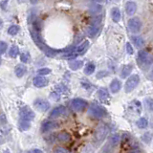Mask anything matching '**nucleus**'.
Instances as JSON below:
<instances>
[{"instance_id": "aec40b11", "label": "nucleus", "mask_w": 153, "mask_h": 153, "mask_svg": "<svg viewBox=\"0 0 153 153\" xmlns=\"http://www.w3.org/2000/svg\"><path fill=\"white\" fill-rule=\"evenodd\" d=\"M99 30H100L99 26L90 25L87 27V29H86V33H87V36L89 37H94L97 36V33H99Z\"/></svg>"}, {"instance_id": "6e6552de", "label": "nucleus", "mask_w": 153, "mask_h": 153, "mask_svg": "<svg viewBox=\"0 0 153 153\" xmlns=\"http://www.w3.org/2000/svg\"><path fill=\"white\" fill-rule=\"evenodd\" d=\"M35 106L37 110H39L41 112H46L48 109L50 108V104L46 100L43 99H37L35 100Z\"/></svg>"}, {"instance_id": "72a5a7b5", "label": "nucleus", "mask_w": 153, "mask_h": 153, "mask_svg": "<svg viewBox=\"0 0 153 153\" xmlns=\"http://www.w3.org/2000/svg\"><path fill=\"white\" fill-rule=\"evenodd\" d=\"M29 59H30V56H29L28 53H22L20 56V60L23 62V63H27Z\"/></svg>"}, {"instance_id": "09e8293b", "label": "nucleus", "mask_w": 153, "mask_h": 153, "mask_svg": "<svg viewBox=\"0 0 153 153\" xmlns=\"http://www.w3.org/2000/svg\"><path fill=\"white\" fill-rule=\"evenodd\" d=\"M0 64H1V59H0Z\"/></svg>"}, {"instance_id": "de8ad7c7", "label": "nucleus", "mask_w": 153, "mask_h": 153, "mask_svg": "<svg viewBox=\"0 0 153 153\" xmlns=\"http://www.w3.org/2000/svg\"><path fill=\"white\" fill-rule=\"evenodd\" d=\"M1 140H2V139H1V137H0V142H1Z\"/></svg>"}, {"instance_id": "393cba45", "label": "nucleus", "mask_w": 153, "mask_h": 153, "mask_svg": "<svg viewBox=\"0 0 153 153\" xmlns=\"http://www.w3.org/2000/svg\"><path fill=\"white\" fill-rule=\"evenodd\" d=\"M136 124H137V126L140 128V129H143V128H146V127H147V126H148V122H147V120H146V118H145V117H142V118H140L137 121V123H136Z\"/></svg>"}, {"instance_id": "4c0bfd02", "label": "nucleus", "mask_w": 153, "mask_h": 153, "mask_svg": "<svg viewBox=\"0 0 153 153\" xmlns=\"http://www.w3.org/2000/svg\"><path fill=\"white\" fill-rule=\"evenodd\" d=\"M50 97H51V99H52L53 100H56V102L59 100V95L57 94V93H56V92H53V93H51Z\"/></svg>"}, {"instance_id": "412c9836", "label": "nucleus", "mask_w": 153, "mask_h": 153, "mask_svg": "<svg viewBox=\"0 0 153 153\" xmlns=\"http://www.w3.org/2000/svg\"><path fill=\"white\" fill-rule=\"evenodd\" d=\"M26 71H27V69H26L25 66L22 65V64H18L16 67V69H14V73H16L17 78H22V76L25 75Z\"/></svg>"}, {"instance_id": "b1692460", "label": "nucleus", "mask_w": 153, "mask_h": 153, "mask_svg": "<svg viewBox=\"0 0 153 153\" xmlns=\"http://www.w3.org/2000/svg\"><path fill=\"white\" fill-rule=\"evenodd\" d=\"M89 10H90V12L92 13H96V14H97V13H99L102 12V6L100 4L94 3L93 5H91V6H90Z\"/></svg>"}, {"instance_id": "ddd939ff", "label": "nucleus", "mask_w": 153, "mask_h": 153, "mask_svg": "<svg viewBox=\"0 0 153 153\" xmlns=\"http://www.w3.org/2000/svg\"><path fill=\"white\" fill-rule=\"evenodd\" d=\"M59 126V123H57L56 121H46L42 123L41 126V131L42 132H47L51 130V129H54L56 127Z\"/></svg>"}, {"instance_id": "20e7f679", "label": "nucleus", "mask_w": 153, "mask_h": 153, "mask_svg": "<svg viewBox=\"0 0 153 153\" xmlns=\"http://www.w3.org/2000/svg\"><path fill=\"white\" fill-rule=\"evenodd\" d=\"M138 62L140 64L150 65L153 63V56L146 50H140L138 53Z\"/></svg>"}, {"instance_id": "37998d69", "label": "nucleus", "mask_w": 153, "mask_h": 153, "mask_svg": "<svg viewBox=\"0 0 153 153\" xmlns=\"http://www.w3.org/2000/svg\"><path fill=\"white\" fill-rule=\"evenodd\" d=\"M32 4H36L38 2V0H30Z\"/></svg>"}, {"instance_id": "a18cd8bd", "label": "nucleus", "mask_w": 153, "mask_h": 153, "mask_svg": "<svg viewBox=\"0 0 153 153\" xmlns=\"http://www.w3.org/2000/svg\"><path fill=\"white\" fill-rule=\"evenodd\" d=\"M111 1H113V2H119L120 0H111Z\"/></svg>"}, {"instance_id": "2f4dec72", "label": "nucleus", "mask_w": 153, "mask_h": 153, "mask_svg": "<svg viewBox=\"0 0 153 153\" xmlns=\"http://www.w3.org/2000/svg\"><path fill=\"white\" fill-rule=\"evenodd\" d=\"M145 102H146V108L149 110V111H153V99H151V98H146L145 100Z\"/></svg>"}, {"instance_id": "473e14b6", "label": "nucleus", "mask_w": 153, "mask_h": 153, "mask_svg": "<svg viewBox=\"0 0 153 153\" xmlns=\"http://www.w3.org/2000/svg\"><path fill=\"white\" fill-rule=\"evenodd\" d=\"M50 73H51V69H49V68H41L37 71V74L39 76H45Z\"/></svg>"}, {"instance_id": "49530a36", "label": "nucleus", "mask_w": 153, "mask_h": 153, "mask_svg": "<svg viewBox=\"0 0 153 153\" xmlns=\"http://www.w3.org/2000/svg\"><path fill=\"white\" fill-rule=\"evenodd\" d=\"M1 26H2V22L0 21V29H1Z\"/></svg>"}, {"instance_id": "bb28decb", "label": "nucleus", "mask_w": 153, "mask_h": 153, "mask_svg": "<svg viewBox=\"0 0 153 153\" xmlns=\"http://www.w3.org/2000/svg\"><path fill=\"white\" fill-rule=\"evenodd\" d=\"M102 16H95L91 18V25L93 26H100V23H102Z\"/></svg>"}, {"instance_id": "f3484780", "label": "nucleus", "mask_w": 153, "mask_h": 153, "mask_svg": "<svg viewBox=\"0 0 153 153\" xmlns=\"http://www.w3.org/2000/svg\"><path fill=\"white\" fill-rule=\"evenodd\" d=\"M133 70V66L131 64H126L123 65L122 71H121V78L122 79H126L127 76L131 74V72Z\"/></svg>"}, {"instance_id": "ea45409f", "label": "nucleus", "mask_w": 153, "mask_h": 153, "mask_svg": "<svg viewBox=\"0 0 153 153\" xmlns=\"http://www.w3.org/2000/svg\"><path fill=\"white\" fill-rule=\"evenodd\" d=\"M147 79H149V80H153V69L150 71V73L148 74V76H147Z\"/></svg>"}, {"instance_id": "6ab92c4d", "label": "nucleus", "mask_w": 153, "mask_h": 153, "mask_svg": "<svg viewBox=\"0 0 153 153\" xmlns=\"http://www.w3.org/2000/svg\"><path fill=\"white\" fill-rule=\"evenodd\" d=\"M88 46H89V41L86 40L83 43H81V44L78 48H76V49H75V53L78 56L82 55V54H84V53L86 52V50H87Z\"/></svg>"}, {"instance_id": "f257e3e1", "label": "nucleus", "mask_w": 153, "mask_h": 153, "mask_svg": "<svg viewBox=\"0 0 153 153\" xmlns=\"http://www.w3.org/2000/svg\"><path fill=\"white\" fill-rule=\"evenodd\" d=\"M88 114L92 118L100 119V118H103L105 115H106V110H105L104 108H102V106H100V105H98V104L92 103L89 106Z\"/></svg>"}, {"instance_id": "cd10ccee", "label": "nucleus", "mask_w": 153, "mask_h": 153, "mask_svg": "<svg viewBox=\"0 0 153 153\" xmlns=\"http://www.w3.org/2000/svg\"><path fill=\"white\" fill-rule=\"evenodd\" d=\"M95 69H96L95 64L88 63L87 65L85 66V68H84V74H86V75H92L95 72Z\"/></svg>"}, {"instance_id": "dca6fc26", "label": "nucleus", "mask_w": 153, "mask_h": 153, "mask_svg": "<svg viewBox=\"0 0 153 153\" xmlns=\"http://www.w3.org/2000/svg\"><path fill=\"white\" fill-rule=\"evenodd\" d=\"M111 16H112V20L115 23H118L121 21V18H122V13L120 9L117 7H114L111 9Z\"/></svg>"}, {"instance_id": "c85d7f7f", "label": "nucleus", "mask_w": 153, "mask_h": 153, "mask_svg": "<svg viewBox=\"0 0 153 153\" xmlns=\"http://www.w3.org/2000/svg\"><path fill=\"white\" fill-rule=\"evenodd\" d=\"M30 122L27 121H23V120H19V127H20L22 130H28L30 128Z\"/></svg>"}, {"instance_id": "1a4fd4ad", "label": "nucleus", "mask_w": 153, "mask_h": 153, "mask_svg": "<svg viewBox=\"0 0 153 153\" xmlns=\"http://www.w3.org/2000/svg\"><path fill=\"white\" fill-rule=\"evenodd\" d=\"M124 10H126V14H128V16H133V14L137 12V4H136V2L132 1V0H130V1H127L126 3V5H124Z\"/></svg>"}, {"instance_id": "f704fd0d", "label": "nucleus", "mask_w": 153, "mask_h": 153, "mask_svg": "<svg viewBox=\"0 0 153 153\" xmlns=\"http://www.w3.org/2000/svg\"><path fill=\"white\" fill-rule=\"evenodd\" d=\"M7 48H8V45H7V43H6V42L0 41V55L4 54V53L6 52Z\"/></svg>"}, {"instance_id": "423d86ee", "label": "nucleus", "mask_w": 153, "mask_h": 153, "mask_svg": "<svg viewBox=\"0 0 153 153\" xmlns=\"http://www.w3.org/2000/svg\"><path fill=\"white\" fill-rule=\"evenodd\" d=\"M19 117H20V120H23V121L31 122L35 119L36 114L30 107L23 106L20 110H19Z\"/></svg>"}, {"instance_id": "39448f33", "label": "nucleus", "mask_w": 153, "mask_h": 153, "mask_svg": "<svg viewBox=\"0 0 153 153\" xmlns=\"http://www.w3.org/2000/svg\"><path fill=\"white\" fill-rule=\"evenodd\" d=\"M108 131L109 130H108L107 126H105V124H100V126H99V127L97 128V130H96L95 135H94L95 141L98 143H102L108 134Z\"/></svg>"}, {"instance_id": "4be33fe9", "label": "nucleus", "mask_w": 153, "mask_h": 153, "mask_svg": "<svg viewBox=\"0 0 153 153\" xmlns=\"http://www.w3.org/2000/svg\"><path fill=\"white\" fill-rule=\"evenodd\" d=\"M82 65H83V61L82 60H72V61H70V63H69L70 69L73 70V71L80 69L81 67H82Z\"/></svg>"}, {"instance_id": "7c9ffc66", "label": "nucleus", "mask_w": 153, "mask_h": 153, "mask_svg": "<svg viewBox=\"0 0 153 153\" xmlns=\"http://www.w3.org/2000/svg\"><path fill=\"white\" fill-rule=\"evenodd\" d=\"M151 139H152V134L150 132H146L142 137V140L145 142L146 145H148V143L151 142Z\"/></svg>"}, {"instance_id": "a878e982", "label": "nucleus", "mask_w": 153, "mask_h": 153, "mask_svg": "<svg viewBox=\"0 0 153 153\" xmlns=\"http://www.w3.org/2000/svg\"><path fill=\"white\" fill-rule=\"evenodd\" d=\"M19 55V48L16 45H13L11 48H10L9 51V56L11 57H16Z\"/></svg>"}, {"instance_id": "f03ea898", "label": "nucleus", "mask_w": 153, "mask_h": 153, "mask_svg": "<svg viewBox=\"0 0 153 153\" xmlns=\"http://www.w3.org/2000/svg\"><path fill=\"white\" fill-rule=\"evenodd\" d=\"M139 82H140V76H139L137 74L130 76L126 79V83H124V92L131 93L132 91L138 86Z\"/></svg>"}, {"instance_id": "c9c22d12", "label": "nucleus", "mask_w": 153, "mask_h": 153, "mask_svg": "<svg viewBox=\"0 0 153 153\" xmlns=\"http://www.w3.org/2000/svg\"><path fill=\"white\" fill-rule=\"evenodd\" d=\"M126 52L128 55H133V53H134L133 47L131 45V43H129V42L126 43Z\"/></svg>"}, {"instance_id": "c756f323", "label": "nucleus", "mask_w": 153, "mask_h": 153, "mask_svg": "<svg viewBox=\"0 0 153 153\" xmlns=\"http://www.w3.org/2000/svg\"><path fill=\"white\" fill-rule=\"evenodd\" d=\"M18 32H19V27L17 25H12L8 29V33L11 36H16Z\"/></svg>"}, {"instance_id": "4468645a", "label": "nucleus", "mask_w": 153, "mask_h": 153, "mask_svg": "<svg viewBox=\"0 0 153 153\" xmlns=\"http://www.w3.org/2000/svg\"><path fill=\"white\" fill-rule=\"evenodd\" d=\"M65 112H66L65 106H63V105H59V106H57L55 109H53V111L50 114V118H53V119L59 118L61 116V115H63Z\"/></svg>"}, {"instance_id": "0eeeda50", "label": "nucleus", "mask_w": 153, "mask_h": 153, "mask_svg": "<svg viewBox=\"0 0 153 153\" xmlns=\"http://www.w3.org/2000/svg\"><path fill=\"white\" fill-rule=\"evenodd\" d=\"M87 102L82 99H74L71 102V107L75 112H82L87 107Z\"/></svg>"}, {"instance_id": "e433bc0d", "label": "nucleus", "mask_w": 153, "mask_h": 153, "mask_svg": "<svg viewBox=\"0 0 153 153\" xmlns=\"http://www.w3.org/2000/svg\"><path fill=\"white\" fill-rule=\"evenodd\" d=\"M108 76V72L106 71H100L99 73L97 74V79H102L103 76Z\"/></svg>"}, {"instance_id": "5701e85b", "label": "nucleus", "mask_w": 153, "mask_h": 153, "mask_svg": "<svg viewBox=\"0 0 153 153\" xmlns=\"http://www.w3.org/2000/svg\"><path fill=\"white\" fill-rule=\"evenodd\" d=\"M57 140L61 143H67L71 140V136H70V134L67 132H60L59 135H57Z\"/></svg>"}, {"instance_id": "f8f14e48", "label": "nucleus", "mask_w": 153, "mask_h": 153, "mask_svg": "<svg viewBox=\"0 0 153 153\" xmlns=\"http://www.w3.org/2000/svg\"><path fill=\"white\" fill-rule=\"evenodd\" d=\"M121 88H122V82L118 79H114L111 82H110L109 89H110V92L112 94L118 93L119 91L121 90Z\"/></svg>"}, {"instance_id": "2eb2a0df", "label": "nucleus", "mask_w": 153, "mask_h": 153, "mask_svg": "<svg viewBox=\"0 0 153 153\" xmlns=\"http://www.w3.org/2000/svg\"><path fill=\"white\" fill-rule=\"evenodd\" d=\"M120 142H121V136H120L119 134H113V135L109 137L107 145L110 147H114V146H117L120 143Z\"/></svg>"}, {"instance_id": "9d476101", "label": "nucleus", "mask_w": 153, "mask_h": 153, "mask_svg": "<svg viewBox=\"0 0 153 153\" xmlns=\"http://www.w3.org/2000/svg\"><path fill=\"white\" fill-rule=\"evenodd\" d=\"M98 96L100 102L104 103H109L110 102V95L106 88H100L98 91Z\"/></svg>"}, {"instance_id": "a19ab883", "label": "nucleus", "mask_w": 153, "mask_h": 153, "mask_svg": "<svg viewBox=\"0 0 153 153\" xmlns=\"http://www.w3.org/2000/svg\"><path fill=\"white\" fill-rule=\"evenodd\" d=\"M30 153H43V151L40 149H33V150H31Z\"/></svg>"}, {"instance_id": "9b49d317", "label": "nucleus", "mask_w": 153, "mask_h": 153, "mask_svg": "<svg viewBox=\"0 0 153 153\" xmlns=\"http://www.w3.org/2000/svg\"><path fill=\"white\" fill-rule=\"evenodd\" d=\"M49 81H48L47 79H45L44 76H37L33 79V85L36 86L38 88H41V87H45V86L48 85Z\"/></svg>"}, {"instance_id": "a211bd4d", "label": "nucleus", "mask_w": 153, "mask_h": 153, "mask_svg": "<svg viewBox=\"0 0 153 153\" xmlns=\"http://www.w3.org/2000/svg\"><path fill=\"white\" fill-rule=\"evenodd\" d=\"M131 40H132V43L134 44V46L136 48H139V49L145 45V40L143 39V37L139 36H132Z\"/></svg>"}, {"instance_id": "c03bdc74", "label": "nucleus", "mask_w": 153, "mask_h": 153, "mask_svg": "<svg viewBox=\"0 0 153 153\" xmlns=\"http://www.w3.org/2000/svg\"><path fill=\"white\" fill-rule=\"evenodd\" d=\"M4 153H11V152H10V150L6 149V150H5V151H4Z\"/></svg>"}, {"instance_id": "79ce46f5", "label": "nucleus", "mask_w": 153, "mask_h": 153, "mask_svg": "<svg viewBox=\"0 0 153 153\" xmlns=\"http://www.w3.org/2000/svg\"><path fill=\"white\" fill-rule=\"evenodd\" d=\"M94 3H98V4H100V3H103L105 2V0H92Z\"/></svg>"}, {"instance_id": "58836bf2", "label": "nucleus", "mask_w": 153, "mask_h": 153, "mask_svg": "<svg viewBox=\"0 0 153 153\" xmlns=\"http://www.w3.org/2000/svg\"><path fill=\"white\" fill-rule=\"evenodd\" d=\"M54 153H68L67 152L66 149H64V148H62V147H57L55 149Z\"/></svg>"}, {"instance_id": "7ed1b4c3", "label": "nucleus", "mask_w": 153, "mask_h": 153, "mask_svg": "<svg viewBox=\"0 0 153 153\" xmlns=\"http://www.w3.org/2000/svg\"><path fill=\"white\" fill-rule=\"evenodd\" d=\"M127 26H128L129 31H130L131 33H140V31H141L143 23H142L140 18L135 16V17H131L130 19H129L128 22H127Z\"/></svg>"}]
</instances>
